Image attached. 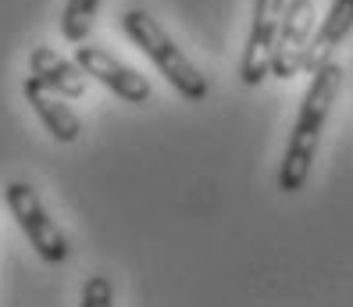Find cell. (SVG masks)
Segmentation results:
<instances>
[{"label":"cell","mask_w":353,"mask_h":307,"mask_svg":"<svg viewBox=\"0 0 353 307\" xmlns=\"http://www.w3.org/2000/svg\"><path fill=\"white\" fill-rule=\"evenodd\" d=\"M118 26H121V32H125L143 54L150 57V65H154L164 79H168V86H172L182 100H190V104H203L207 93H211V83H207L203 72L179 50L175 39L157 26L154 14L139 11V8H125V11L118 14Z\"/></svg>","instance_id":"2"},{"label":"cell","mask_w":353,"mask_h":307,"mask_svg":"<svg viewBox=\"0 0 353 307\" xmlns=\"http://www.w3.org/2000/svg\"><path fill=\"white\" fill-rule=\"evenodd\" d=\"M29 75L36 79L39 86L54 90L57 97H65V100L86 97V86H90V75L82 72L75 61H68L65 54H57L54 47H32V54H29Z\"/></svg>","instance_id":"7"},{"label":"cell","mask_w":353,"mask_h":307,"mask_svg":"<svg viewBox=\"0 0 353 307\" xmlns=\"http://www.w3.org/2000/svg\"><path fill=\"white\" fill-rule=\"evenodd\" d=\"M97 11H100V0H68L65 14H61V36L68 43H86L97 26Z\"/></svg>","instance_id":"10"},{"label":"cell","mask_w":353,"mask_h":307,"mask_svg":"<svg viewBox=\"0 0 353 307\" xmlns=\"http://www.w3.org/2000/svg\"><path fill=\"white\" fill-rule=\"evenodd\" d=\"M22 97L29 100V108L36 111V118L43 121V129L57 139V143H75L82 136V121L72 111V104H65V97H57L54 90L39 86L36 79L29 75L22 83Z\"/></svg>","instance_id":"8"},{"label":"cell","mask_w":353,"mask_h":307,"mask_svg":"<svg viewBox=\"0 0 353 307\" xmlns=\"http://www.w3.org/2000/svg\"><path fill=\"white\" fill-rule=\"evenodd\" d=\"M285 0H254V22H250V39L243 47L239 61V83L257 90L268 75H272V57L279 43V26H282Z\"/></svg>","instance_id":"4"},{"label":"cell","mask_w":353,"mask_h":307,"mask_svg":"<svg viewBox=\"0 0 353 307\" xmlns=\"http://www.w3.org/2000/svg\"><path fill=\"white\" fill-rule=\"evenodd\" d=\"M350 32H353V0H332L328 14L321 18V26L314 29V36H310V43H307L303 72H314L318 65H325L332 57V50H336Z\"/></svg>","instance_id":"9"},{"label":"cell","mask_w":353,"mask_h":307,"mask_svg":"<svg viewBox=\"0 0 353 307\" xmlns=\"http://www.w3.org/2000/svg\"><path fill=\"white\" fill-rule=\"evenodd\" d=\"M343 90V65L339 61H325L310 72V86L303 93V104L296 115V126L289 132V147L285 157L279 165V190L282 193H300L310 179V165L318 157L321 147V132H325V121L332 115V104L339 100Z\"/></svg>","instance_id":"1"},{"label":"cell","mask_w":353,"mask_h":307,"mask_svg":"<svg viewBox=\"0 0 353 307\" xmlns=\"http://www.w3.org/2000/svg\"><path fill=\"white\" fill-rule=\"evenodd\" d=\"M82 307H111L114 304V286L111 279H103V275H90L86 286H82Z\"/></svg>","instance_id":"11"},{"label":"cell","mask_w":353,"mask_h":307,"mask_svg":"<svg viewBox=\"0 0 353 307\" xmlns=\"http://www.w3.org/2000/svg\"><path fill=\"white\" fill-rule=\"evenodd\" d=\"M314 36V4L310 0H285L282 26H279V43L272 57V75L275 79H293L303 72V54Z\"/></svg>","instance_id":"6"},{"label":"cell","mask_w":353,"mask_h":307,"mask_svg":"<svg viewBox=\"0 0 353 307\" xmlns=\"http://www.w3.org/2000/svg\"><path fill=\"white\" fill-rule=\"evenodd\" d=\"M4 204H8V211L14 215V221L22 225V232L32 243V250L43 257L47 264H65L68 261L72 239L50 218V211L43 208L36 186H29V182H22V179H11L4 186Z\"/></svg>","instance_id":"3"},{"label":"cell","mask_w":353,"mask_h":307,"mask_svg":"<svg viewBox=\"0 0 353 307\" xmlns=\"http://www.w3.org/2000/svg\"><path fill=\"white\" fill-rule=\"evenodd\" d=\"M75 65L86 72L90 79H97L100 86H108L118 100H125V104H136V108L150 104V97H154L150 79H143V75H139L136 68H129V65H121L111 50L93 47V43H79Z\"/></svg>","instance_id":"5"}]
</instances>
